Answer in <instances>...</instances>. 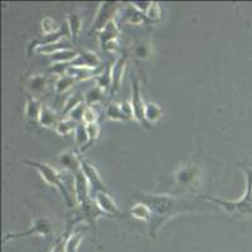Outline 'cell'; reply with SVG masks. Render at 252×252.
Here are the masks:
<instances>
[{
	"instance_id": "cell-23",
	"label": "cell",
	"mask_w": 252,
	"mask_h": 252,
	"mask_svg": "<svg viewBox=\"0 0 252 252\" xmlns=\"http://www.w3.org/2000/svg\"><path fill=\"white\" fill-rule=\"evenodd\" d=\"M102 97V92H101L100 87H94L91 91H89V94H86V101L89 103L97 102V101L101 100Z\"/></svg>"
},
{
	"instance_id": "cell-7",
	"label": "cell",
	"mask_w": 252,
	"mask_h": 252,
	"mask_svg": "<svg viewBox=\"0 0 252 252\" xmlns=\"http://www.w3.org/2000/svg\"><path fill=\"white\" fill-rule=\"evenodd\" d=\"M82 170L83 173L86 174L87 179H89V183H90V188L96 189L98 192H106V189H105V187H103L102 182H101V178L100 175H98L97 170L94 169V165H91V164H89L87 161L82 160Z\"/></svg>"
},
{
	"instance_id": "cell-20",
	"label": "cell",
	"mask_w": 252,
	"mask_h": 252,
	"mask_svg": "<svg viewBox=\"0 0 252 252\" xmlns=\"http://www.w3.org/2000/svg\"><path fill=\"white\" fill-rule=\"evenodd\" d=\"M81 24H82V22H81V19L77 15H72V17L69 18V29H71V33L75 39L77 38L78 33H80L81 31Z\"/></svg>"
},
{
	"instance_id": "cell-16",
	"label": "cell",
	"mask_w": 252,
	"mask_h": 252,
	"mask_svg": "<svg viewBox=\"0 0 252 252\" xmlns=\"http://www.w3.org/2000/svg\"><path fill=\"white\" fill-rule=\"evenodd\" d=\"M107 118L111 119V120H126L127 119L124 114L123 109L116 103L110 105L109 110H107Z\"/></svg>"
},
{
	"instance_id": "cell-6",
	"label": "cell",
	"mask_w": 252,
	"mask_h": 252,
	"mask_svg": "<svg viewBox=\"0 0 252 252\" xmlns=\"http://www.w3.org/2000/svg\"><path fill=\"white\" fill-rule=\"evenodd\" d=\"M132 112L134 116L136 118L138 121H144L145 118V105L143 103L140 96V90H139V83L138 81H134V86H132Z\"/></svg>"
},
{
	"instance_id": "cell-4",
	"label": "cell",
	"mask_w": 252,
	"mask_h": 252,
	"mask_svg": "<svg viewBox=\"0 0 252 252\" xmlns=\"http://www.w3.org/2000/svg\"><path fill=\"white\" fill-rule=\"evenodd\" d=\"M75 190L76 198H77V201L81 204L90 201V183L82 169L80 172L75 173Z\"/></svg>"
},
{
	"instance_id": "cell-11",
	"label": "cell",
	"mask_w": 252,
	"mask_h": 252,
	"mask_svg": "<svg viewBox=\"0 0 252 252\" xmlns=\"http://www.w3.org/2000/svg\"><path fill=\"white\" fill-rule=\"evenodd\" d=\"M101 14H102V17H100V15H97L96 17V20H94V29H103L105 28V24L109 23L110 20H111L112 18V14H114L115 12V5H107V4H102L101 5Z\"/></svg>"
},
{
	"instance_id": "cell-26",
	"label": "cell",
	"mask_w": 252,
	"mask_h": 252,
	"mask_svg": "<svg viewBox=\"0 0 252 252\" xmlns=\"http://www.w3.org/2000/svg\"><path fill=\"white\" fill-rule=\"evenodd\" d=\"M96 112L94 111L92 109H86L85 110V112H83V119L82 120L85 121V123H87V125H90V124H96Z\"/></svg>"
},
{
	"instance_id": "cell-3",
	"label": "cell",
	"mask_w": 252,
	"mask_h": 252,
	"mask_svg": "<svg viewBox=\"0 0 252 252\" xmlns=\"http://www.w3.org/2000/svg\"><path fill=\"white\" fill-rule=\"evenodd\" d=\"M24 163H27L28 165H31L32 168H34L39 172L40 177L43 178V181L46 182L47 184L52 187H56V188L62 193L63 198H64V201L67 202L69 207L73 206V202H72L71 197H69V193L67 192L66 187L63 184L62 179H61V175L55 168H52L49 166L48 164H44V163H39V161H28V160H24Z\"/></svg>"
},
{
	"instance_id": "cell-25",
	"label": "cell",
	"mask_w": 252,
	"mask_h": 252,
	"mask_svg": "<svg viewBox=\"0 0 252 252\" xmlns=\"http://www.w3.org/2000/svg\"><path fill=\"white\" fill-rule=\"evenodd\" d=\"M76 140L77 144H85L86 140H89V134H87L86 127H81V125L76 129Z\"/></svg>"
},
{
	"instance_id": "cell-2",
	"label": "cell",
	"mask_w": 252,
	"mask_h": 252,
	"mask_svg": "<svg viewBox=\"0 0 252 252\" xmlns=\"http://www.w3.org/2000/svg\"><path fill=\"white\" fill-rule=\"evenodd\" d=\"M244 173L246 175V192L240 201H222L218 198H208L220 206L228 215L238 218L252 217V169L244 168Z\"/></svg>"
},
{
	"instance_id": "cell-13",
	"label": "cell",
	"mask_w": 252,
	"mask_h": 252,
	"mask_svg": "<svg viewBox=\"0 0 252 252\" xmlns=\"http://www.w3.org/2000/svg\"><path fill=\"white\" fill-rule=\"evenodd\" d=\"M39 123L44 126V127H57V118L56 115L48 109V107L43 106L42 112L39 115Z\"/></svg>"
},
{
	"instance_id": "cell-21",
	"label": "cell",
	"mask_w": 252,
	"mask_h": 252,
	"mask_svg": "<svg viewBox=\"0 0 252 252\" xmlns=\"http://www.w3.org/2000/svg\"><path fill=\"white\" fill-rule=\"evenodd\" d=\"M121 68H124V60H120L114 66V71H112V76H114V77H112V80H114V83H115V89H118L121 77H123V76H121L123 75Z\"/></svg>"
},
{
	"instance_id": "cell-19",
	"label": "cell",
	"mask_w": 252,
	"mask_h": 252,
	"mask_svg": "<svg viewBox=\"0 0 252 252\" xmlns=\"http://www.w3.org/2000/svg\"><path fill=\"white\" fill-rule=\"evenodd\" d=\"M47 86V80L43 76H37V77H33L31 81V89L34 90L37 92H43V90Z\"/></svg>"
},
{
	"instance_id": "cell-27",
	"label": "cell",
	"mask_w": 252,
	"mask_h": 252,
	"mask_svg": "<svg viewBox=\"0 0 252 252\" xmlns=\"http://www.w3.org/2000/svg\"><path fill=\"white\" fill-rule=\"evenodd\" d=\"M83 105H78V106H76L75 109L72 110L71 111V118L72 120H81V119H83V112H85V110H83Z\"/></svg>"
},
{
	"instance_id": "cell-18",
	"label": "cell",
	"mask_w": 252,
	"mask_h": 252,
	"mask_svg": "<svg viewBox=\"0 0 252 252\" xmlns=\"http://www.w3.org/2000/svg\"><path fill=\"white\" fill-rule=\"evenodd\" d=\"M86 130H87V134H89V143L86 144V145L83 146L82 152L83 150H86L87 148H90V143H92L94 140H96V138H97L98 135V131H100V129H98L97 124H90V125L86 126Z\"/></svg>"
},
{
	"instance_id": "cell-9",
	"label": "cell",
	"mask_w": 252,
	"mask_h": 252,
	"mask_svg": "<svg viewBox=\"0 0 252 252\" xmlns=\"http://www.w3.org/2000/svg\"><path fill=\"white\" fill-rule=\"evenodd\" d=\"M96 201H97V204L101 208V211H103V212L110 213V215L114 216L121 215V212L118 209L116 204L112 202V199L106 194V192L96 193Z\"/></svg>"
},
{
	"instance_id": "cell-12",
	"label": "cell",
	"mask_w": 252,
	"mask_h": 252,
	"mask_svg": "<svg viewBox=\"0 0 252 252\" xmlns=\"http://www.w3.org/2000/svg\"><path fill=\"white\" fill-rule=\"evenodd\" d=\"M42 105L38 100L35 98L31 97L28 98L27 101V105H26V116L29 119H37L39 118L40 112H42Z\"/></svg>"
},
{
	"instance_id": "cell-28",
	"label": "cell",
	"mask_w": 252,
	"mask_h": 252,
	"mask_svg": "<svg viewBox=\"0 0 252 252\" xmlns=\"http://www.w3.org/2000/svg\"><path fill=\"white\" fill-rule=\"evenodd\" d=\"M148 15H149V18H152V19H158V18H159V15H160V10H159V6H158V4L150 3Z\"/></svg>"
},
{
	"instance_id": "cell-8",
	"label": "cell",
	"mask_w": 252,
	"mask_h": 252,
	"mask_svg": "<svg viewBox=\"0 0 252 252\" xmlns=\"http://www.w3.org/2000/svg\"><path fill=\"white\" fill-rule=\"evenodd\" d=\"M60 163L63 168L71 170L73 174L82 169V161H81L73 153L69 152V150H67V152L61 154Z\"/></svg>"
},
{
	"instance_id": "cell-22",
	"label": "cell",
	"mask_w": 252,
	"mask_h": 252,
	"mask_svg": "<svg viewBox=\"0 0 252 252\" xmlns=\"http://www.w3.org/2000/svg\"><path fill=\"white\" fill-rule=\"evenodd\" d=\"M81 240H82V236L80 233L71 236V238L66 244V252H77V246L80 245Z\"/></svg>"
},
{
	"instance_id": "cell-17",
	"label": "cell",
	"mask_w": 252,
	"mask_h": 252,
	"mask_svg": "<svg viewBox=\"0 0 252 252\" xmlns=\"http://www.w3.org/2000/svg\"><path fill=\"white\" fill-rule=\"evenodd\" d=\"M76 81L75 77L72 76H63L58 80L57 85H56V89H57L58 92H64L67 89L71 87V85H73V82Z\"/></svg>"
},
{
	"instance_id": "cell-5",
	"label": "cell",
	"mask_w": 252,
	"mask_h": 252,
	"mask_svg": "<svg viewBox=\"0 0 252 252\" xmlns=\"http://www.w3.org/2000/svg\"><path fill=\"white\" fill-rule=\"evenodd\" d=\"M51 223L46 218H35L34 223L32 226L31 229L26 231V232L22 233H13V235H9L8 238H14V237H23V236L28 235H42V236H48L51 233Z\"/></svg>"
},
{
	"instance_id": "cell-24",
	"label": "cell",
	"mask_w": 252,
	"mask_h": 252,
	"mask_svg": "<svg viewBox=\"0 0 252 252\" xmlns=\"http://www.w3.org/2000/svg\"><path fill=\"white\" fill-rule=\"evenodd\" d=\"M73 129V124L71 123V120H63L61 123H58L57 125V131L61 135H67L72 131Z\"/></svg>"
},
{
	"instance_id": "cell-29",
	"label": "cell",
	"mask_w": 252,
	"mask_h": 252,
	"mask_svg": "<svg viewBox=\"0 0 252 252\" xmlns=\"http://www.w3.org/2000/svg\"><path fill=\"white\" fill-rule=\"evenodd\" d=\"M64 251H66V247L63 246L62 241H60V242L56 245L55 249H53V251H52V252H64Z\"/></svg>"
},
{
	"instance_id": "cell-1",
	"label": "cell",
	"mask_w": 252,
	"mask_h": 252,
	"mask_svg": "<svg viewBox=\"0 0 252 252\" xmlns=\"http://www.w3.org/2000/svg\"><path fill=\"white\" fill-rule=\"evenodd\" d=\"M140 199L143 203L148 204L152 212L154 213V217L158 220L153 224L154 231L161 226L168 218L178 215L182 212H190V211H201V207L194 206L192 203H187L182 199L169 197V195H155L149 193H140Z\"/></svg>"
},
{
	"instance_id": "cell-14",
	"label": "cell",
	"mask_w": 252,
	"mask_h": 252,
	"mask_svg": "<svg viewBox=\"0 0 252 252\" xmlns=\"http://www.w3.org/2000/svg\"><path fill=\"white\" fill-rule=\"evenodd\" d=\"M131 215L138 220H150L153 216L152 209L145 203H139L131 209Z\"/></svg>"
},
{
	"instance_id": "cell-10",
	"label": "cell",
	"mask_w": 252,
	"mask_h": 252,
	"mask_svg": "<svg viewBox=\"0 0 252 252\" xmlns=\"http://www.w3.org/2000/svg\"><path fill=\"white\" fill-rule=\"evenodd\" d=\"M100 63L97 56L91 52H85L82 55H78L75 60L72 61L71 64L73 67H96Z\"/></svg>"
},
{
	"instance_id": "cell-15",
	"label": "cell",
	"mask_w": 252,
	"mask_h": 252,
	"mask_svg": "<svg viewBox=\"0 0 252 252\" xmlns=\"http://www.w3.org/2000/svg\"><path fill=\"white\" fill-rule=\"evenodd\" d=\"M145 116L148 120L155 121L161 116V110L159 109V106H158L157 103H146Z\"/></svg>"
}]
</instances>
